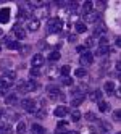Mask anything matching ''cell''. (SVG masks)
<instances>
[{
	"mask_svg": "<svg viewBox=\"0 0 121 134\" xmlns=\"http://www.w3.org/2000/svg\"><path fill=\"white\" fill-rule=\"evenodd\" d=\"M47 15H49V7L47 5H39V7H37L36 8V10H34V16H36V20L37 21H41L42 20V18H47Z\"/></svg>",
	"mask_w": 121,
	"mask_h": 134,
	"instance_id": "3",
	"label": "cell"
},
{
	"mask_svg": "<svg viewBox=\"0 0 121 134\" xmlns=\"http://www.w3.org/2000/svg\"><path fill=\"white\" fill-rule=\"evenodd\" d=\"M37 89V84L34 81H23L20 86H18V92H21V94H29L32 91Z\"/></svg>",
	"mask_w": 121,
	"mask_h": 134,
	"instance_id": "2",
	"label": "cell"
},
{
	"mask_svg": "<svg viewBox=\"0 0 121 134\" xmlns=\"http://www.w3.org/2000/svg\"><path fill=\"white\" fill-rule=\"evenodd\" d=\"M70 71H71V66H68V65H65V66H61V70H60V74L63 76V78H68V74H70Z\"/></svg>",
	"mask_w": 121,
	"mask_h": 134,
	"instance_id": "25",
	"label": "cell"
},
{
	"mask_svg": "<svg viewBox=\"0 0 121 134\" xmlns=\"http://www.w3.org/2000/svg\"><path fill=\"white\" fill-rule=\"evenodd\" d=\"M78 52H79V53H84V52H87V50H86V47L79 45V47H78Z\"/></svg>",
	"mask_w": 121,
	"mask_h": 134,
	"instance_id": "35",
	"label": "cell"
},
{
	"mask_svg": "<svg viewBox=\"0 0 121 134\" xmlns=\"http://www.w3.org/2000/svg\"><path fill=\"white\" fill-rule=\"evenodd\" d=\"M74 74H76V78H84V76L87 74L86 68H78L76 71H74Z\"/></svg>",
	"mask_w": 121,
	"mask_h": 134,
	"instance_id": "26",
	"label": "cell"
},
{
	"mask_svg": "<svg viewBox=\"0 0 121 134\" xmlns=\"http://www.w3.org/2000/svg\"><path fill=\"white\" fill-rule=\"evenodd\" d=\"M2 34H3V31H2V29H0V36H2Z\"/></svg>",
	"mask_w": 121,
	"mask_h": 134,
	"instance_id": "39",
	"label": "cell"
},
{
	"mask_svg": "<svg viewBox=\"0 0 121 134\" xmlns=\"http://www.w3.org/2000/svg\"><path fill=\"white\" fill-rule=\"evenodd\" d=\"M68 41H70V42H76V41H78V36H76V34H70V36H68Z\"/></svg>",
	"mask_w": 121,
	"mask_h": 134,
	"instance_id": "33",
	"label": "cell"
},
{
	"mask_svg": "<svg viewBox=\"0 0 121 134\" xmlns=\"http://www.w3.org/2000/svg\"><path fill=\"white\" fill-rule=\"evenodd\" d=\"M63 134H79L78 131H66V132H63Z\"/></svg>",
	"mask_w": 121,
	"mask_h": 134,
	"instance_id": "37",
	"label": "cell"
},
{
	"mask_svg": "<svg viewBox=\"0 0 121 134\" xmlns=\"http://www.w3.org/2000/svg\"><path fill=\"white\" fill-rule=\"evenodd\" d=\"M95 42H99L95 36H94V37H89V39L86 41V47H92V45H95Z\"/></svg>",
	"mask_w": 121,
	"mask_h": 134,
	"instance_id": "29",
	"label": "cell"
},
{
	"mask_svg": "<svg viewBox=\"0 0 121 134\" xmlns=\"http://www.w3.org/2000/svg\"><path fill=\"white\" fill-rule=\"evenodd\" d=\"M31 134H45V129L41 124H32L31 126Z\"/></svg>",
	"mask_w": 121,
	"mask_h": 134,
	"instance_id": "17",
	"label": "cell"
},
{
	"mask_svg": "<svg viewBox=\"0 0 121 134\" xmlns=\"http://www.w3.org/2000/svg\"><path fill=\"white\" fill-rule=\"evenodd\" d=\"M74 29H76V32H78V34H82V32H86L87 26H86V23H84V21H78V23H76V26H74Z\"/></svg>",
	"mask_w": 121,
	"mask_h": 134,
	"instance_id": "15",
	"label": "cell"
},
{
	"mask_svg": "<svg viewBox=\"0 0 121 134\" xmlns=\"http://www.w3.org/2000/svg\"><path fill=\"white\" fill-rule=\"evenodd\" d=\"M7 49H10V50H16V49H20V42L18 41H7Z\"/></svg>",
	"mask_w": 121,
	"mask_h": 134,
	"instance_id": "20",
	"label": "cell"
},
{
	"mask_svg": "<svg viewBox=\"0 0 121 134\" xmlns=\"http://www.w3.org/2000/svg\"><path fill=\"white\" fill-rule=\"evenodd\" d=\"M99 103V110L100 111H108V103L105 102V100H100V102H97Z\"/></svg>",
	"mask_w": 121,
	"mask_h": 134,
	"instance_id": "27",
	"label": "cell"
},
{
	"mask_svg": "<svg viewBox=\"0 0 121 134\" xmlns=\"http://www.w3.org/2000/svg\"><path fill=\"white\" fill-rule=\"evenodd\" d=\"M16 132L18 134H24L26 132V124L21 121V123H18V126H16Z\"/></svg>",
	"mask_w": 121,
	"mask_h": 134,
	"instance_id": "28",
	"label": "cell"
},
{
	"mask_svg": "<svg viewBox=\"0 0 121 134\" xmlns=\"http://www.w3.org/2000/svg\"><path fill=\"white\" fill-rule=\"evenodd\" d=\"M86 99V95L84 94H81V92H76V94H73V99H71V105L73 107H79V105L84 102Z\"/></svg>",
	"mask_w": 121,
	"mask_h": 134,
	"instance_id": "7",
	"label": "cell"
},
{
	"mask_svg": "<svg viewBox=\"0 0 121 134\" xmlns=\"http://www.w3.org/2000/svg\"><path fill=\"white\" fill-rule=\"evenodd\" d=\"M70 116H71V120H73L74 123H76V121H79V120L82 118V115H81V111H79V110H73Z\"/></svg>",
	"mask_w": 121,
	"mask_h": 134,
	"instance_id": "23",
	"label": "cell"
},
{
	"mask_svg": "<svg viewBox=\"0 0 121 134\" xmlns=\"http://www.w3.org/2000/svg\"><path fill=\"white\" fill-rule=\"evenodd\" d=\"M105 91H107L108 94L115 92V82H113V81H107V82H105Z\"/></svg>",
	"mask_w": 121,
	"mask_h": 134,
	"instance_id": "24",
	"label": "cell"
},
{
	"mask_svg": "<svg viewBox=\"0 0 121 134\" xmlns=\"http://www.w3.org/2000/svg\"><path fill=\"white\" fill-rule=\"evenodd\" d=\"M89 99L94 100V102H100V100H102V92H100V91H92V92L89 94Z\"/></svg>",
	"mask_w": 121,
	"mask_h": 134,
	"instance_id": "16",
	"label": "cell"
},
{
	"mask_svg": "<svg viewBox=\"0 0 121 134\" xmlns=\"http://www.w3.org/2000/svg\"><path fill=\"white\" fill-rule=\"evenodd\" d=\"M47 26H49V32L55 34V32H60V31H61L63 21L60 20V18H50L49 23H47Z\"/></svg>",
	"mask_w": 121,
	"mask_h": 134,
	"instance_id": "1",
	"label": "cell"
},
{
	"mask_svg": "<svg viewBox=\"0 0 121 134\" xmlns=\"http://www.w3.org/2000/svg\"><path fill=\"white\" fill-rule=\"evenodd\" d=\"M113 115H115V120H116V121H119V111H115Z\"/></svg>",
	"mask_w": 121,
	"mask_h": 134,
	"instance_id": "36",
	"label": "cell"
},
{
	"mask_svg": "<svg viewBox=\"0 0 121 134\" xmlns=\"http://www.w3.org/2000/svg\"><path fill=\"white\" fill-rule=\"evenodd\" d=\"M0 50H2V47H0Z\"/></svg>",
	"mask_w": 121,
	"mask_h": 134,
	"instance_id": "41",
	"label": "cell"
},
{
	"mask_svg": "<svg viewBox=\"0 0 121 134\" xmlns=\"http://www.w3.org/2000/svg\"><path fill=\"white\" fill-rule=\"evenodd\" d=\"M66 113H68V108L65 107V105H60V107H57V108H55V111H53V115L57 118H63Z\"/></svg>",
	"mask_w": 121,
	"mask_h": 134,
	"instance_id": "10",
	"label": "cell"
},
{
	"mask_svg": "<svg viewBox=\"0 0 121 134\" xmlns=\"http://www.w3.org/2000/svg\"><path fill=\"white\" fill-rule=\"evenodd\" d=\"M86 120H87V121H95V115H94V113H90V111L86 113Z\"/></svg>",
	"mask_w": 121,
	"mask_h": 134,
	"instance_id": "31",
	"label": "cell"
},
{
	"mask_svg": "<svg viewBox=\"0 0 121 134\" xmlns=\"http://www.w3.org/2000/svg\"><path fill=\"white\" fill-rule=\"evenodd\" d=\"M115 134H119V132H115Z\"/></svg>",
	"mask_w": 121,
	"mask_h": 134,
	"instance_id": "40",
	"label": "cell"
},
{
	"mask_svg": "<svg viewBox=\"0 0 121 134\" xmlns=\"http://www.w3.org/2000/svg\"><path fill=\"white\" fill-rule=\"evenodd\" d=\"M45 63V58H44V55H41V53H36V55H32V60H31V65H32V68H41V66Z\"/></svg>",
	"mask_w": 121,
	"mask_h": 134,
	"instance_id": "6",
	"label": "cell"
},
{
	"mask_svg": "<svg viewBox=\"0 0 121 134\" xmlns=\"http://www.w3.org/2000/svg\"><path fill=\"white\" fill-rule=\"evenodd\" d=\"M47 94H49V97L50 99H61L63 100V92L58 89V87H55V86H49L47 87Z\"/></svg>",
	"mask_w": 121,
	"mask_h": 134,
	"instance_id": "5",
	"label": "cell"
},
{
	"mask_svg": "<svg viewBox=\"0 0 121 134\" xmlns=\"http://www.w3.org/2000/svg\"><path fill=\"white\" fill-rule=\"evenodd\" d=\"M99 20V13H94V12H90L86 15V23H95Z\"/></svg>",
	"mask_w": 121,
	"mask_h": 134,
	"instance_id": "18",
	"label": "cell"
},
{
	"mask_svg": "<svg viewBox=\"0 0 121 134\" xmlns=\"http://www.w3.org/2000/svg\"><path fill=\"white\" fill-rule=\"evenodd\" d=\"M0 121H3V111L0 110Z\"/></svg>",
	"mask_w": 121,
	"mask_h": 134,
	"instance_id": "38",
	"label": "cell"
},
{
	"mask_svg": "<svg viewBox=\"0 0 121 134\" xmlns=\"http://www.w3.org/2000/svg\"><path fill=\"white\" fill-rule=\"evenodd\" d=\"M39 27H41V21H37V20H31L29 23H27V29L32 31V32H36Z\"/></svg>",
	"mask_w": 121,
	"mask_h": 134,
	"instance_id": "11",
	"label": "cell"
},
{
	"mask_svg": "<svg viewBox=\"0 0 121 134\" xmlns=\"http://www.w3.org/2000/svg\"><path fill=\"white\" fill-rule=\"evenodd\" d=\"M13 32L16 36V39H24V37H26V31L23 29V27H20V26H15Z\"/></svg>",
	"mask_w": 121,
	"mask_h": 134,
	"instance_id": "13",
	"label": "cell"
},
{
	"mask_svg": "<svg viewBox=\"0 0 121 134\" xmlns=\"http://www.w3.org/2000/svg\"><path fill=\"white\" fill-rule=\"evenodd\" d=\"M92 7H94V2H86L84 5H82V13H84V16L92 12Z\"/></svg>",
	"mask_w": 121,
	"mask_h": 134,
	"instance_id": "21",
	"label": "cell"
},
{
	"mask_svg": "<svg viewBox=\"0 0 121 134\" xmlns=\"http://www.w3.org/2000/svg\"><path fill=\"white\" fill-rule=\"evenodd\" d=\"M21 107H23L26 111L34 113V111L37 110V103H36V100H32V99H23V100H21Z\"/></svg>",
	"mask_w": 121,
	"mask_h": 134,
	"instance_id": "4",
	"label": "cell"
},
{
	"mask_svg": "<svg viewBox=\"0 0 121 134\" xmlns=\"http://www.w3.org/2000/svg\"><path fill=\"white\" fill-rule=\"evenodd\" d=\"M8 20H10V10L8 8H2L0 10V23L5 24V23H8Z\"/></svg>",
	"mask_w": 121,
	"mask_h": 134,
	"instance_id": "9",
	"label": "cell"
},
{
	"mask_svg": "<svg viewBox=\"0 0 121 134\" xmlns=\"http://www.w3.org/2000/svg\"><path fill=\"white\" fill-rule=\"evenodd\" d=\"M29 73H31V76H39V74H41V73H39V70H36V68H32Z\"/></svg>",
	"mask_w": 121,
	"mask_h": 134,
	"instance_id": "34",
	"label": "cell"
},
{
	"mask_svg": "<svg viewBox=\"0 0 121 134\" xmlns=\"http://www.w3.org/2000/svg\"><path fill=\"white\" fill-rule=\"evenodd\" d=\"M61 82H63L65 86H71V84H73V79L68 76V78H63V81H61Z\"/></svg>",
	"mask_w": 121,
	"mask_h": 134,
	"instance_id": "32",
	"label": "cell"
},
{
	"mask_svg": "<svg viewBox=\"0 0 121 134\" xmlns=\"http://www.w3.org/2000/svg\"><path fill=\"white\" fill-rule=\"evenodd\" d=\"M58 58H60V52H52V53L49 55V60H52V62L58 60Z\"/></svg>",
	"mask_w": 121,
	"mask_h": 134,
	"instance_id": "30",
	"label": "cell"
},
{
	"mask_svg": "<svg viewBox=\"0 0 121 134\" xmlns=\"http://www.w3.org/2000/svg\"><path fill=\"white\" fill-rule=\"evenodd\" d=\"M108 53H110V47L108 45H99L97 47V55L103 57V55H108Z\"/></svg>",
	"mask_w": 121,
	"mask_h": 134,
	"instance_id": "19",
	"label": "cell"
},
{
	"mask_svg": "<svg viewBox=\"0 0 121 134\" xmlns=\"http://www.w3.org/2000/svg\"><path fill=\"white\" fill-rule=\"evenodd\" d=\"M11 126L10 123H5V121H0V132H10Z\"/></svg>",
	"mask_w": 121,
	"mask_h": 134,
	"instance_id": "22",
	"label": "cell"
},
{
	"mask_svg": "<svg viewBox=\"0 0 121 134\" xmlns=\"http://www.w3.org/2000/svg\"><path fill=\"white\" fill-rule=\"evenodd\" d=\"M5 102H7V105H16L18 103V95L16 94H8Z\"/></svg>",
	"mask_w": 121,
	"mask_h": 134,
	"instance_id": "14",
	"label": "cell"
},
{
	"mask_svg": "<svg viewBox=\"0 0 121 134\" xmlns=\"http://www.w3.org/2000/svg\"><path fill=\"white\" fill-rule=\"evenodd\" d=\"M92 60H94V58H92V55H90L89 52H84V53L81 55V58H79V62H81V65H82V66L90 65V63H92Z\"/></svg>",
	"mask_w": 121,
	"mask_h": 134,
	"instance_id": "8",
	"label": "cell"
},
{
	"mask_svg": "<svg viewBox=\"0 0 121 134\" xmlns=\"http://www.w3.org/2000/svg\"><path fill=\"white\" fill-rule=\"evenodd\" d=\"M16 76H18V74H16V71H15V70H8V71H5V73H3L2 78H5V79H8V81H11V82H13V81L16 79Z\"/></svg>",
	"mask_w": 121,
	"mask_h": 134,
	"instance_id": "12",
	"label": "cell"
}]
</instances>
